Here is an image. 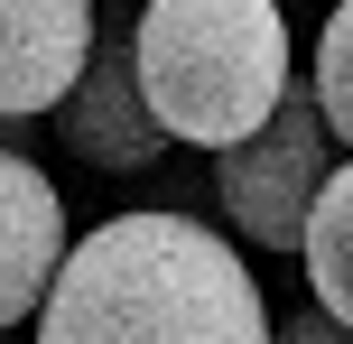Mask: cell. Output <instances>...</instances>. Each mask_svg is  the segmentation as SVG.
Instances as JSON below:
<instances>
[{"label":"cell","mask_w":353,"mask_h":344,"mask_svg":"<svg viewBox=\"0 0 353 344\" xmlns=\"http://www.w3.org/2000/svg\"><path fill=\"white\" fill-rule=\"evenodd\" d=\"M37 344H270V298L223 223L112 214L65 252Z\"/></svg>","instance_id":"1"},{"label":"cell","mask_w":353,"mask_h":344,"mask_svg":"<svg viewBox=\"0 0 353 344\" xmlns=\"http://www.w3.org/2000/svg\"><path fill=\"white\" fill-rule=\"evenodd\" d=\"M149 121L186 149H232L288 103V10L279 0H140L130 10Z\"/></svg>","instance_id":"2"},{"label":"cell","mask_w":353,"mask_h":344,"mask_svg":"<svg viewBox=\"0 0 353 344\" xmlns=\"http://www.w3.org/2000/svg\"><path fill=\"white\" fill-rule=\"evenodd\" d=\"M335 168H344V149H335V130H325L316 93L288 84V103L270 112L251 140L214 149V205H223V233L251 242V252H298V233H307V214H316V196H325Z\"/></svg>","instance_id":"3"},{"label":"cell","mask_w":353,"mask_h":344,"mask_svg":"<svg viewBox=\"0 0 353 344\" xmlns=\"http://www.w3.org/2000/svg\"><path fill=\"white\" fill-rule=\"evenodd\" d=\"M56 149L103 177H130V168L168 159V130L149 121V93H140V65H130V19H103L93 37V65L74 74V93L56 103Z\"/></svg>","instance_id":"4"},{"label":"cell","mask_w":353,"mask_h":344,"mask_svg":"<svg viewBox=\"0 0 353 344\" xmlns=\"http://www.w3.org/2000/svg\"><path fill=\"white\" fill-rule=\"evenodd\" d=\"M93 0H0V121H47L93 65Z\"/></svg>","instance_id":"5"},{"label":"cell","mask_w":353,"mask_h":344,"mask_svg":"<svg viewBox=\"0 0 353 344\" xmlns=\"http://www.w3.org/2000/svg\"><path fill=\"white\" fill-rule=\"evenodd\" d=\"M65 252H74V223H65L56 177L37 159H19V149H0V335L37 326Z\"/></svg>","instance_id":"6"},{"label":"cell","mask_w":353,"mask_h":344,"mask_svg":"<svg viewBox=\"0 0 353 344\" xmlns=\"http://www.w3.org/2000/svg\"><path fill=\"white\" fill-rule=\"evenodd\" d=\"M298 261H307V307L353 335V159L325 177L316 214H307V233H298Z\"/></svg>","instance_id":"7"},{"label":"cell","mask_w":353,"mask_h":344,"mask_svg":"<svg viewBox=\"0 0 353 344\" xmlns=\"http://www.w3.org/2000/svg\"><path fill=\"white\" fill-rule=\"evenodd\" d=\"M307 93H316V112H325V130H335V149L353 159V0H335V10H325Z\"/></svg>","instance_id":"8"},{"label":"cell","mask_w":353,"mask_h":344,"mask_svg":"<svg viewBox=\"0 0 353 344\" xmlns=\"http://www.w3.org/2000/svg\"><path fill=\"white\" fill-rule=\"evenodd\" d=\"M270 344H353V335L316 307H270Z\"/></svg>","instance_id":"9"},{"label":"cell","mask_w":353,"mask_h":344,"mask_svg":"<svg viewBox=\"0 0 353 344\" xmlns=\"http://www.w3.org/2000/svg\"><path fill=\"white\" fill-rule=\"evenodd\" d=\"M0 344H10V335H0Z\"/></svg>","instance_id":"10"}]
</instances>
